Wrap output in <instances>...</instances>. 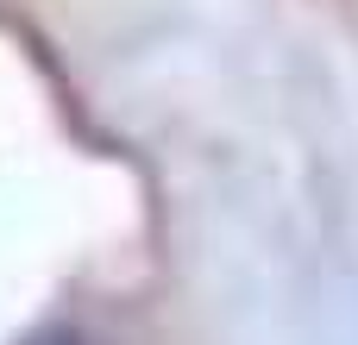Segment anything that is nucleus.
Listing matches in <instances>:
<instances>
[{
	"mask_svg": "<svg viewBox=\"0 0 358 345\" xmlns=\"http://www.w3.org/2000/svg\"><path fill=\"white\" fill-rule=\"evenodd\" d=\"M19 345H113V339H107V333H94V327H82V321H50V327L25 333Z\"/></svg>",
	"mask_w": 358,
	"mask_h": 345,
	"instance_id": "1",
	"label": "nucleus"
}]
</instances>
